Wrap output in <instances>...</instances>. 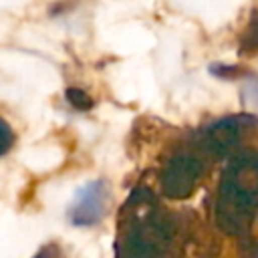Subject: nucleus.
Listing matches in <instances>:
<instances>
[{
  "label": "nucleus",
  "mask_w": 258,
  "mask_h": 258,
  "mask_svg": "<svg viewBox=\"0 0 258 258\" xmlns=\"http://www.w3.org/2000/svg\"><path fill=\"white\" fill-rule=\"evenodd\" d=\"M107 210V187L103 181H91L81 187L69 206V220L75 226H95Z\"/></svg>",
  "instance_id": "obj_1"
},
{
  "label": "nucleus",
  "mask_w": 258,
  "mask_h": 258,
  "mask_svg": "<svg viewBox=\"0 0 258 258\" xmlns=\"http://www.w3.org/2000/svg\"><path fill=\"white\" fill-rule=\"evenodd\" d=\"M10 143H12V131L8 125H4L0 121V155L10 147Z\"/></svg>",
  "instance_id": "obj_2"
}]
</instances>
